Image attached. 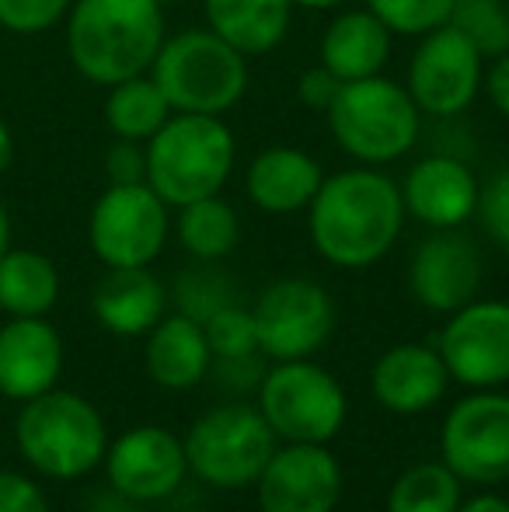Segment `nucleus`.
<instances>
[{
  "label": "nucleus",
  "mask_w": 509,
  "mask_h": 512,
  "mask_svg": "<svg viewBox=\"0 0 509 512\" xmlns=\"http://www.w3.org/2000/svg\"><path fill=\"white\" fill-rule=\"evenodd\" d=\"M405 216L401 185L381 168L353 164L325 175L307 206V234L328 265L360 272L391 255Z\"/></svg>",
  "instance_id": "1"
},
{
  "label": "nucleus",
  "mask_w": 509,
  "mask_h": 512,
  "mask_svg": "<svg viewBox=\"0 0 509 512\" xmlns=\"http://www.w3.org/2000/svg\"><path fill=\"white\" fill-rule=\"evenodd\" d=\"M164 39V7L154 0H74L67 11L70 63L102 88L150 74Z\"/></svg>",
  "instance_id": "2"
},
{
  "label": "nucleus",
  "mask_w": 509,
  "mask_h": 512,
  "mask_svg": "<svg viewBox=\"0 0 509 512\" xmlns=\"http://www.w3.org/2000/svg\"><path fill=\"white\" fill-rule=\"evenodd\" d=\"M238 140L224 115L175 112L147 140V185L171 209L220 196L234 175Z\"/></svg>",
  "instance_id": "3"
},
{
  "label": "nucleus",
  "mask_w": 509,
  "mask_h": 512,
  "mask_svg": "<svg viewBox=\"0 0 509 512\" xmlns=\"http://www.w3.org/2000/svg\"><path fill=\"white\" fill-rule=\"evenodd\" d=\"M335 147L356 164L384 168L408 154L422 136V112L405 84L391 77H363L339 88L325 112Z\"/></svg>",
  "instance_id": "4"
},
{
  "label": "nucleus",
  "mask_w": 509,
  "mask_h": 512,
  "mask_svg": "<svg viewBox=\"0 0 509 512\" xmlns=\"http://www.w3.org/2000/svg\"><path fill=\"white\" fill-rule=\"evenodd\" d=\"M154 84L175 112L227 115L248 95V56L210 28H182L168 35L150 67Z\"/></svg>",
  "instance_id": "5"
},
{
  "label": "nucleus",
  "mask_w": 509,
  "mask_h": 512,
  "mask_svg": "<svg viewBox=\"0 0 509 512\" xmlns=\"http://www.w3.org/2000/svg\"><path fill=\"white\" fill-rule=\"evenodd\" d=\"M18 446L35 471L70 481L102 464L109 432L88 398L53 387L28 401L18 415Z\"/></svg>",
  "instance_id": "6"
},
{
  "label": "nucleus",
  "mask_w": 509,
  "mask_h": 512,
  "mask_svg": "<svg viewBox=\"0 0 509 512\" xmlns=\"http://www.w3.org/2000/svg\"><path fill=\"white\" fill-rule=\"evenodd\" d=\"M258 411L283 443L328 446L349 418L346 387L314 359H286L262 373Z\"/></svg>",
  "instance_id": "7"
},
{
  "label": "nucleus",
  "mask_w": 509,
  "mask_h": 512,
  "mask_svg": "<svg viewBox=\"0 0 509 512\" xmlns=\"http://www.w3.org/2000/svg\"><path fill=\"white\" fill-rule=\"evenodd\" d=\"M189 474H196L203 485L234 492L252 488L269 464L279 439L272 436L269 422L262 418L258 405H217L196 418L182 436Z\"/></svg>",
  "instance_id": "8"
},
{
  "label": "nucleus",
  "mask_w": 509,
  "mask_h": 512,
  "mask_svg": "<svg viewBox=\"0 0 509 512\" xmlns=\"http://www.w3.org/2000/svg\"><path fill=\"white\" fill-rule=\"evenodd\" d=\"M168 203L147 182L109 185L91 209L88 241L109 269H147L168 244Z\"/></svg>",
  "instance_id": "9"
},
{
  "label": "nucleus",
  "mask_w": 509,
  "mask_h": 512,
  "mask_svg": "<svg viewBox=\"0 0 509 512\" xmlns=\"http://www.w3.org/2000/svg\"><path fill=\"white\" fill-rule=\"evenodd\" d=\"M440 460L464 485L509 481V394L471 391L440 425Z\"/></svg>",
  "instance_id": "10"
},
{
  "label": "nucleus",
  "mask_w": 509,
  "mask_h": 512,
  "mask_svg": "<svg viewBox=\"0 0 509 512\" xmlns=\"http://www.w3.org/2000/svg\"><path fill=\"white\" fill-rule=\"evenodd\" d=\"M252 314L258 328V352L269 356L272 363L314 359V352L335 331L332 293L304 276L269 283L255 300Z\"/></svg>",
  "instance_id": "11"
},
{
  "label": "nucleus",
  "mask_w": 509,
  "mask_h": 512,
  "mask_svg": "<svg viewBox=\"0 0 509 512\" xmlns=\"http://www.w3.org/2000/svg\"><path fill=\"white\" fill-rule=\"evenodd\" d=\"M485 56L457 32L454 25H440L426 32L408 60L405 88L422 115L454 119L468 112L482 95Z\"/></svg>",
  "instance_id": "12"
},
{
  "label": "nucleus",
  "mask_w": 509,
  "mask_h": 512,
  "mask_svg": "<svg viewBox=\"0 0 509 512\" xmlns=\"http://www.w3.org/2000/svg\"><path fill=\"white\" fill-rule=\"evenodd\" d=\"M443 363L468 391H496L509 384V300H471L447 314L440 331Z\"/></svg>",
  "instance_id": "13"
},
{
  "label": "nucleus",
  "mask_w": 509,
  "mask_h": 512,
  "mask_svg": "<svg viewBox=\"0 0 509 512\" xmlns=\"http://www.w3.org/2000/svg\"><path fill=\"white\" fill-rule=\"evenodd\" d=\"M482 283V248L461 227L429 230V237H422L408 258V293L429 314L447 317L461 310L464 304L478 300Z\"/></svg>",
  "instance_id": "14"
},
{
  "label": "nucleus",
  "mask_w": 509,
  "mask_h": 512,
  "mask_svg": "<svg viewBox=\"0 0 509 512\" xmlns=\"http://www.w3.org/2000/svg\"><path fill=\"white\" fill-rule=\"evenodd\" d=\"M342 464L321 443H283L255 481L258 512H335L342 502Z\"/></svg>",
  "instance_id": "15"
},
{
  "label": "nucleus",
  "mask_w": 509,
  "mask_h": 512,
  "mask_svg": "<svg viewBox=\"0 0 509 512\" xmlns=\"http://www.w3.org/2000/svg\"><path fill=\"white\" fill-rule=\"evenodd\" d=\"M105 467H109L112 492L133 499L136 506L171 499L189 478L182 436L164 425H136L123 432L105 450Z\"/></svg>",
  "instance_id": "16"
},
{
  "label": "nucleus",
  "mask_w": 509,
  "mask_h": 512,
  "mask_svg": "<svg viewBox=\"0 0 509 512\" xmlns=\"http://www.w3.org/2000/svg\"><path fill=\"white\" fill-rule=\"evenodd\" d=\"M478 199H482V182L471 164L454 154L422 157L405 171L401 182L405 213L429 230L464 227L471 216H478Z\"/></svg>",
  "instance_id": "17"
},
{
  "label": "nucleus",
  "mask_w": 509,
  "mask_h": 512,
  "mask_svg": "<svg viewBox=\"0 0 509 512\" xmlns=\"http://www.w3.org/2000/svg\"><path fill=\"white\" fill-rule=\"evenodd\" d=\"M450 377L447 363H443L440 349L426 342H398L370 370V391H374L377 405L391 415L415 418L426 415L447 398Z\"/></svg>",
  "instance_id": "18"
},
{
  "label": "nucleus",
  "mask_w": 509,
  "mask_h": 512,
  "mask_svg": "<svg viewBox=\"0 0 509 512\" xmlns=\"http://www.w3.org/2000/svg\"><path fill=\"white\" fill-rule=\"evenodd\" d=\"M63 370V342L42 317H14L0 328V391L32 401L53 391Z\"/></svg>",
  "instance_id": "19"
},
{
  "label": "nucleus",
  "mask_w": 509,
  "mask_h": 512,
  "mask_svg": "<svg viewBox=\"0 0 509 512\" xmlns=\"http://www.w3.org/2000/svg\"><path fill=\"white\" fill-rule=\"evenodd\" d=\"M321 182H325V168L318 157L290 143H276L252 157L245 171V196L269 216L307 213Z\"/></svg>",
  "instance_id": "20"
},
{
  "label": "nucleus",
  "mask_w": 509,
  "mask_h": 512,
  "mask_svg": "<svg viewBox=\"0 0 509 512\" xmlns=\"http://www.w3.org/2000/svg\"><path fill=\"white\" fill-rule=\"evenodd\" d=\"M143 363L157 387L164 391H192L213 373V352L206 342V331L196 317L164 314L154 328L147 331V349Z\"/></svg>",
  "instance_id": "21"
},
{
  "label": "nucleus",
  "mask_w": 509,
  "mask_h": 512,
  "mask_svg": "<svg viewBox=\"0 0 509 512\" xmlns=\"http://www.w3.org/2000/svg\"><path fill=\"white\" fill-rule=\"evenodd\" d=\"M391 39L394 35L387 32V25L367 7L339 11L321 35L318 63L332 70L342 84L377 77L391 60Z\"/></svg>",
  "instance_id": "22"
},
{
  "label": "nucleus",
  "mask_w": 509,
  "mask_h": 512,
  "mask_svg": "<svg viewBox=\"0 0 509 512\" xmlns=\"http://www.w3.org/2000/svg\"><path fill=\"white\" fill-rule=\"evenodd\" d=\"M95 317L105 331L123 338H140L154 328L168 310V290L147 269H109L91 297Z\"/></svg>",
  "instance_id": "23"
},
{
  "label": "nucleus",
  "mask_w": 509,
  "mask_h": 512,
  "mask_svg": "<svg viewBox=\"0 0 509 512\" xmlns=\"http://www.w3.org/2000/svg\"><path fill=\"white\" fill-rule=\"evenodd\" d=\"M206 28L245 56L283 46L293 25V0H203Z\"/></svg>",
  "instance_id": "24"
},
{
  "label": "nucleus",
  "mask_w": 509,
  "mask_h": 512,
  "mask_svg": "<svg viewBox=\"0 0 509 512\" xmlns=\"http://www.w3.org/2000/svg\"><path fill=\"white\" fill-rule=\"evenodd\" d=\"M60 297V272L39 251H11L0 258V310L14 317H42Z\"/></svg>",
  "instance_id": "25"
},
{
  "label": "nucleus",
  "mask_w": 509,
  "mask_h": 512,
  "mask_svg": "<svg viewBox=\"0 0 509 512\" xmlns=\"http://www.w3.org/2000/svg\"><path fill=\"white\" fill-rule=\"evenodd\" d=\"M178 244L196 262H224L241 244V216L224 196L178 206Z\"/></svg>",
  "instance_id": "26"
},
{
  "label": "nucleus",
  "mask_w": 509,
  "mask_h": 512,
  "mask_svg": "<svg viewBox=\"0 0 509 512\" xmlns=\"http://www.w3.org/2000/svg\"><path fill=\"white\" fill-rule=\"evenodd\" d=\"M171 115H175V108L168 105L164 91L157 88L150 74L112 84L109 98H105V126L116 140L147 143Z\"/></svg>",
  "instance_id": "27"
},
{
  "label": "nucleus",
  "mask_w": 509,
  "mask_h": 512,
  "mask_svg": "<svg viewBox=\"0 0 509 512\" xmlns=\"http://www.w3.org/2000/svg\"><path fill=\"white\" fill-rule=\"evenodd\" d=\"M464 502V481L443 460H426L401 471L387 488V512H457Z\"/></svg>",
  "instance_id": "28"
},
{
  "label": "nucleus",
  "mask_w": 509,
  "mask_h": 512,
  "mask_svg": "<svg viewBox=\"0 0 509 512\" xmlns=\"http://www.w3.org/2000/svg\"><path fill=\"white\" fill-rule=\"evenodd\" d=\"M485 60L509 53V7L506 0H454L450 21Z\"/></svg>",
  "instance_id": "29"
},
{
  "label": "nucleus",
  "mask_w": 509,
  "mask_h": 512,
  "mask_svg": "<svg viewBox=\"0 0 509 512\" xmlns=\"http://www.w3.org/2000/svg\"><path fill=\"white\" fill-rule=\"evenodd\" d=\"M175 300H178V310L196 317L199 324H203L210 314H217L220 307L238 304L231 279H227L220 269H213V262H199L196 269L182 272L175 283Z\"/></svg>",
  "instance_id": "30"
},
{
  "label": "nucleus",
  "mask_w": 509,
  "mask_h": 512,
  "mask_svg": "<svg viewBox=\"0 0 509 512\" xmlns=\"http://www.w3.org/2000/svg\"><path fill=\"white\" fill-rule=\"evenodd\" d=\"M206 342H210L213 359H245V356H262L258 352V328L255 314L245 304L220 307L217 314H210L203 321Z\"/></svg>",
  "instance_id": "31"
},
{
  "label": "nucleus",
  "mask_w": 509,
  "mask_h": 512,
  "mask_svg": "<svg viewBox=\"0 0 509 512\" xmlns=\"http://www.w3.org/2000/svg\"><path fill=\"white\" fill-rule=\"evenodd\" d=\"M370 14L387 25L391 35H405V39H422L433 28L447 25L454 0H363Z\"/></svg>",
  "instance_id": "32"
},
{
  "label": "nucleus",
  "mask_w": 509,
  "mask_h": 512,
  "mask_svg": "<svg viewBox=\"0 0 509 512\" xmlns=\"http://www.w3.org/2000/svg\"><path fill=\"white\" fill-rule=\"evenodd\" d=\"M70 7L74 0H0V28L14 35H39L67 18Z\"/></svg>",
  "instance_id": "33"
},
{
  "label": "nucleus",
  "mask_w": 509,
  "mask_h": 512,
  "mask_svg": "<svg viewBox=\"0 0 509 512\" xmlns=\"http://www.w3.org/2000/svg\"><path fill=\"white\" fill-rule=\"evenodd\" d=\"M478 220H482L485 234H489L503 251H509V164L499 168L496 175L482 185Z\"/></svg>",
  "instance_id": "34"
},
{
  "label": "nucleus",
  "mask_w": 509,
  "mask_h": 512,
  "mask_svg": "<svg viewBox=\"0 0 509 512\" xmlns=\"http://www.w3.org/2000/svg\"><path fill=\"white\" fill-rule=\"evenodd\" d=\"M105 175L109 185H136L147 182V143L116 140L105 154Z\"/></svg>",
  "instance_id": "35"
},
{
  "label": "nucleus",
  "mask_w": 509,
  "mask_h": 512,
  "mask_svg": "<svg viewBox=\"0 0 509 512\" xmlns=\"http://www.w3.org/2000/svg\"><path fill=\"white\" fill-rule=\"evenodd\" d=\"M342 81L332 74L328 67H321V63H314V67H307L304 74H300L297 81V98L304 108H311V112H328V105L335 102V95H339Z\"/></svg>",
  "instance_id": "36"
},
{
  "label": "nucleus",
  "mask_w": 509,
  "mask_h": 512,
  "mask_svg": "<svg viewBox=\"0 0 509 512\" xmlns=\"http://www.w3.org/2000/svg\"><path fill=\"white\" fill-rule=\"evenodd\" d=\"M0 512H49L46 495L28 478L0 471Z\"/></svg>",
  "instance_id": "37"
},
{
  "label": "nucleus",
  "mask_w": 509,
  "mask_h": 512,
  "mask_svg": "<svg viewBox=\"0 0 509 512\" xmlns=\"http://www.w3.org/2000/svg\"><path fill=\"white\" fill-rule=\"evenodd\" d=\"M482 88H485V95H489L492 108H496L503 119H509V53L492 60V67L485 70Z\"/></svg>",
  "instance_id": "38"
},
{
  "label": "nucleus",
  "mask_w": 509,
  "mask_h": 512,
  "mask_svg": "<svg viewBox=\"0 0 509 512\" xmlns=\"http://www.w3.org/2000/svg\"><path fill=\"white\" fill-rule=\"evenodd\" d=\"M457 512H509V499L496 492H482V495H475V499H464Z\"/></svg>",
  "instance_id": "39"
},
{
  "label": "nucleus",
  "mask_w": 509,
  "mask_h": 512,
  "mask_svg": "<svg viewBox=\"0 0 509 512\" xmlns=\"http://www.w3.org/2000/svg\"><path fill=\"white\" fill-rule=\"evenodd\" d=\"M98 512H140V509H136V502H133V499H126V495L112 492V499H102V502H98Z\"/></svg>",
  "instance_id": "40"
},
{
  "label": "nucleus",
  "mask_w": 509,
  "mask_h": 512,
  "mask_svg": "<svg viewBox=\"0 0 509 512\" xmlns=\"http://www.w3.org/2000/svg\"><path fill=\"white\" fill-rule=\"evenodd\" d=\"M11 157H14V136H11V129H7L4 122H0V175L7 171Z\"/></svg>",
  "instance_id": "41"
},
{
  "label": "nucleus",
  "mask_w": 509,
  "mask_h": 512,
  "mask_svg": "<svg viewBox=\"0 0 509 512\" xmlns=\"http://www.w3.org/2000/svg\"><path fill=\"white\" fill-rule=\"evenodd\" d=\"M346 0H293V7H304V11H339Z\"/></svg>",
  "instance_id": "42"
},
{
  "label": "nucleus",
  "mask_w": 509,
  "mask_h": 512,
  "mask_svg": "<svg viewBox=\"0 0 509 512\" xmlns=\"http://www.w3.org/2000/svg\"><path fill=\"white\" fill-rule=\"evenodd\" d=\"M7 244H11V220H7V209L0 206V258L7 255Z\"/></svg>",
  "instance_id": "43"
},
{
  "label": "nucleus",
  "mask_w": 509,
  "mask_h": 512,
  "mask_svg": "<svg viewBox=\"0 0 509 512\" xmlns=\"http://www.w3.org/2000/svg\"><path fill=\"white\" fill-rule=\"evenodd\" d=\"M154 4H161V7H175V4H182V0H154Z\"/></svg>",
  "instance_id": "44"
}]
</instances>
